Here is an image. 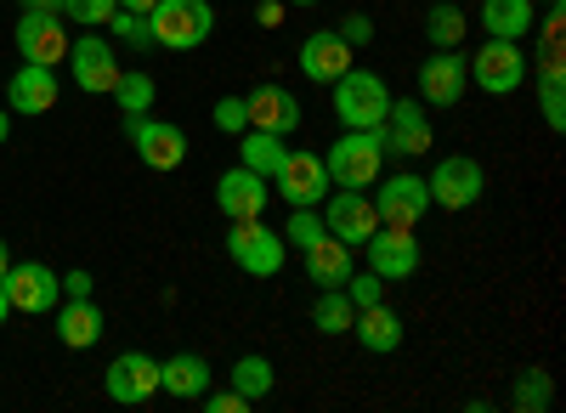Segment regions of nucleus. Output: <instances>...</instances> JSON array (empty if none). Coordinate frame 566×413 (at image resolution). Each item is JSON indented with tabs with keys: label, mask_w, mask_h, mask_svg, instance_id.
Masks as SVG:
<instances>
[{
	"label": "nucleus",
	"mask_w": 566,
	"mask_h": 413,
	"mask_svg": "<svg viewBox=\"0 0 566 413\" xmlns=\"http://www.w3.org/2000/svg\"><path fill=\"white\" fill-rule=\"evenodd\" d=\"M63 295H69V300H85V295H91V272H69V278H63Z\"/></svg>",
	"instance_id": "44"
},
{
	"label": "nucleus",
	"mask_w": 566,
	"mask_h": 413,
	"mask_svg": "<svg viewBox=\"0 0 566 413\" xmlns=\"http://www.w3.org/2000/svg\"><path fill=\"white\" fill-rule=\"evenodd\" d=\"M114 12H119V0H63V18L69 23H91V29L108 23Z\"/></svg>",
	"instance_id": "37"
},
{
	"label": "nucleus",
	"mask_w": 566,
	"mask_h": 413,
	"mask_svg": "<svg viewBox=\"0 0 566 413\" xmlns=\"http://www.w3.org/2000/svg\"><path fill=\"white\" fill-rule=\"evenodd\" d=\"M108 29H114L125 45H136V52H148V45H154V29H148V18H142V12H125V7H119V12L108 18Z\"/></svg>",
	"instance_id": "35"
},
{
	"label": "nucleus",
	"mask_w": 566,
	"mask_h": 413,
	"mask_svg": "<svg viewBox=\"0 0 566 413\" xmlns=\"http://www.w3.org/2000/svg\"><path fill=\"white\" fill-rule=\"evenodd\" d=\"M12 40H18V57L23 63H40V68H57L69 57V23L52 18V12H23L18 29H12Z\"/></svg>",
	"instance_id": "12"
},
{
	"label": "nucleus",
	"mask_w": 566,
	"mask_h": 413,
	"mask_svg": "<svg viewBox=\"0 0 566 413\" xmlns=\"http://www.w3.org/2000/svg\"><path fill=\"white\" fill-rule=\"evenodd\" d=\"M7 317H12V300H7V289H0V324H7Z\"/></svg>",
	"instance_id": "49"
},
{
	"label": "nucleus",
	"mask_w": 566,
	"mask_h": 413,
	"mask_svg": "<svg viewBox=\"0 0 566 413\" xmlns=\"http://www.w3.org/2000/svg\"><path fill=\"white\" fill-rule=\"evenodd\" d=\"M119 7H125V12H142V18H148V12L159 7V0H119Z\"/></svg>",
	"instance_id": "46"
},
{
	"label": "nucleus",
	"mask_w": 566,
	"mask_h": 413,
	"mask_svg": "<svg viewBox=\"0 0 566 413\" xmlns=\"http://www.w3.org/2000/svg\"><path fill=\"white\" fill-rule=\"evenodd\" d=\"M464 63H470V85H482L488 97H510V91H522V80H527L522 40H493V34H488Z\"/></svg>",
	"instance_id": "5"
},
{
	"label": "nucleus",
	"mask_w": 566,
	"mask_h": 413,
	"mask_svg": "<svg viewBox=\"0 0 566 413\" xmlns=\"http://www.w3.org/2000/svg\"><path fill=\"white\" fill-rule=\"evenodd\" d=\"M560 29H566V7H560V0H549V12H544L538 34H544V40H560Z\"/></svg>",
	"instance_id": "42"
},
{
	"label": "nucleus",
	"mask_w": 566,
	"mask_h": 413,
	"mask_svg": "<svg viewBox=\"0 0 566 413\" xmlns=\"http://www.w3.org/2000/svg\"><path fill=\"white\" fill-rule=\"evenodd\" d=\"M374 210H380V226H413L424 221V210H431V193H424V176L413 170H397L380 181V193H374Z\"/></svg>",
	"instance_id": "11"
},
{
	"label": "nucleus",
	"mask_w": 566,
	"mask_h": 413,
	"mask_svg": "<svg viewBox=\"0 0 566 413\" xmlns=\"http://www.w3.org/2000/svg\"><path fill=\"white\" fill-rule=\"evenodd\" d=\"M7 108L12 114H52L57 108V74L40 63H23L7 85Z\"/></svg>",
	"instance_id": "21"
},
{
	"label": "nucleus",
	"mask_w": 566,
	"mask_h": 413,
	"mask_svg": "<svg viewBox=\"0 0 566 413\" xmlns=\"http://www.w3.org/2000/svg\"><path fill=\"white\" fill-rule=\"evenodd\" d=\"M159 391H170L181 402H199L210 391V362L199 351H176L170 362H159Z\"/></svg>",
	"instance_id": "22"
},
{
	"label": "nucleus",
	"mask_w": 566,
	"mask_h": 413,
	"mask_svg": "<svg viewBox=\"0 0 566 413\" xmlns=\"http://www.w3.org/2000/svg\"><path fill=\"white\" fill-rule=\"evenodd\" d=\"M108 97L119 103V114H148L159 91H154V80H148V74H136V68H119V80H114V91H108Z\"/></svg>",
	"instance_id": "29"
},
{
	"label": "nucleus",
	"mask_w": 566,
	"mask_h": 413,
	"mask_svg": "<svg viewBox=\"0 0 566 413\" xmlns=\"http://www.w3.org/2000/svg\"><path fill=\"white\" fill-rule=\"evenodd\" d=\"M346 295H352L357 311H363V306H380V300H386V278H380V272H352Z\"/></svg>",
	"instance_id": "36"
},
{
	"label": "nucleus",
	"mask_w": 566,
	"mask_h": 413,
	"mask_svg": "<svg viewBox=\"0 0 566 413\" xmlns=\"http://www.w3.org/2000/svg\"><path fill=\"white\" fill-rule=\"evenodd\" d=\"M363 255H368V272H380L386 284H402V278L419 272V239L408 233V226H374Z\"/></svg>",
	"instance_id": "13"
},
{
	"label": "nucleus",
	"mask_w": 566,
	"mask_h": 413,
	"mask_svg": "<svg viewBox=\"0 0 566 413\" xmlns=\"http://www.w3.org/2000/svg\"><path fill=\"white\" fill-rule=\"evenodd\" d=\"M255 23H261V29H277V23H283V0H261V7H255Z\"/></svg>",
	"instance_id": "43"
},
{
	"label": "nucleus",
	"mask_w": 566,
	"mask_h": 413,
	"mask_svg": "<svg viewBox=\"0 0 566 413\" xmlns=\"http://www.w3.org/2000/svg\"><path fill=\"white\" fill-rule=\"evenodd\" d=\"M533 63H538V74H566V63H560V40H544V34H538Z\"/></svg>",
	"instance_id": "41"
},
{
	"label": "nucleus",
	"mask_w": 566,
	"mask_h": 413,
	"mask_svg": "<svg viewBox=\"0 0 566 413\" xmlns=\"http://www.w3.org/2000/svg\"><path fill=\"white\" fill-rule=\"evenodd\" d=\"M346 68H352V45H346L335 29H317V34L301 40V74H306V80L335 85Z\"/></svg>",
	"instance_id": "20"
},
{
	"label": "nucleus",
	"mask_w": 566,
	"mask_h": 413,
	"mask_svg": "<svg viewBox=\"0 0 566 413\" xmlns=\"http://www.w3.org/2000/svg\"><path fill=\"white\" fill-rule=\"evenodd\" d=\"M148 29H154V45L165 52H193L216 34V7L210 0H159L148 12Z\"/></svg>",
	"instance_id": "2"
},
{
	"label": "nucleus",
	"mask_w": 566,
	"mask_h": 413,
	"mask_svg": "<svg viewBox=\"0 0 566 413\" xmlns=\"http://www.w3.org/2000/svg\"><path fill=\"white\" fill-rule=\"evenodd\" d=\"M244 114L255 130H272V136H290L306 114H301V97L290 85H255L250 97H244Z\"/></svg>",
	"instance_id": "19"
},
{
	"label": "nucleus",
	"mask_w": 566,
	"mask_h": 413,
	"mask_svg": "<svg viewBox=\"0 0 566 413\" xmlns=\"http://www.w3.org/2000/svg\"><path fill=\"white\" fill-rule=\"evenodd\" d=\"M108 396L125 402V407H142V402H154L159 396V362L148 351H125L108 362V374H103Z\"/></svg>",
	"instance_id": "17"
},
{
	"label": "nucleus",
	"mask_w": 566,
	"mask_h": 413,
	"mask_svg": "<svg viewBox=\"0 0 566 413\" xmlns=\"http://www.w3.org/2000/svg\"><path fill=\"white\" fill-rule=\"evenodd\" d=\"M352 244H340V239H317L312 250H306V278L317 284V289H346V278H352Z\"/></svg>",
	"instance_id": "23"
},
{
	"label": "nucleus",
	"mask_w": 566,
	"mask_h": 413,
	"mask_svg": "<svg viewBox=\"0 0 566 413\" xmlns=\"http://www.w3.org/2000/svg\"><path fill=\"white\" fill-rule=\"evenodd\" d=\"M549 402H555L549 369H522V380H515V407H522V413H544Z\"/></svg>",
	"instance_id": "31"
},
{
	"label": "nucleus",
	"mask_w": 566,
	"mask_h": 413,
	"mask_svg": "<svg viewBox=\"0 0 566 413\" xmlns=\"http://www.w3.org/2000/svg\"><path fill=\"white\" fill-rule=\"evenodd\" d=\"M0 289H7L12 311H29V317L57 311V300H63V278L45 261H12L7 278H0Z\"/></svg>",
	"instance_id": "8"
},
{
	"label": "nucleus",
	"mask_w": 566,
	"mask_h": 413,
	"mask_svg": "<svg viewBox=\"0 0 566 413\" xmlns=\"http://www.w3.org/2000/svg\"><path fill=\"white\" fill-rule=\"evenodd\" d=\"M352 335L363 340V351L386 357V351L402 346V317H397L386 300H380V306H363V311H357V324H352Z\"/></svg>",
	"instance_id": "24"
},
{
	"label": "nucleus",
	"mask_w": 566,
	"mask_h": 413,
	"mask_svg": "<svg viewBox=\"0 0 566 413\" xmlns=\"http://www.w3.org/2000/svg\"><path fill=\"white\" fill-rule=\"evenodd\" d=\"M424 193H431V204H442V210H470L488 193V170L470 153H448V159H437L431 176H424Z\"/></svg>",
	"instance_id": "6"
},
{
	"label": "nucleus",
	"mask_w": 566,
	"mask_h": 413,
	"mask_svg": "<svg viewBox=\"0 0 566 413\" xmlns=\"http://www.w3.org/2000/svg\"><path fill=\"white\" fill-rule=\"evenodd\" d=\"M533 0H482V29L493 40H527L533 34Z\"/></svg>",
	"instance_id": "26"
},
{
	"label": "nucleus",
	"mask_w": 566,
	"mask_h": 413,
	"mask_svg": "<svg viewBox=\"0 0 566 413\" xmlns=\"http://www.w3.org/2000/svg\"><path fill=\"white\" fill-rule=\"evenodd\" d=\"M283 153H290V148H283V136H272V130H244L239 136V165H250V170H261L266 181H272V170L283 165Z\"/></svg>",
	"instance_id": "27"
},
{
	"label": "nucleus",
	"mask_w": 566,
	"mask_h": 413,
	"mask_svg": "<svg viewBox=\"0 0 566 413\" xmlns=\"http://www.w3.org/2000/svg\"><path fill=\"white\" fill-rule=\"evenodd\" d=\"M352 324H357L352 295H346V289H323L317 306H312V329H317V335H352Z\"/></svg>",
	"instance_id": "28"
},
{
	"label": "nucleus",
	"mask_w": 566,
	"mask_h": 413,
	"mask_svg": "<svg viewBox=\"0 0 566 413\" xmlns=\"http://www.w3.org/2000/svg\"><path fill=\"white\" fill-rule=\"evenodd\" d=\"M464 85H470V63L459 45H448V52H431L419 68V103L424 108H453L464 97Z\"/></svg>",
	"instance_id": "14"
},
{
	"label": "nucleus",
	"mask_w": 566,
	"mask_h": 413,
	"mask_svg": "<svg viewBox=\"0 0 566 413\" xmlns=\"http://www.w3.org/2000/svg\"><path fill=\"white\" fill-rule=\"evenodd\" d=\"M538 114L549 130H566V74H538Z\"/></svg>",
	"instance_id": "33"
},
{
	"label": "nucleus",
	"mask_w": 566,
	"mask_h": 413,
	"mask_svg": "<svg viewBox=\"0 0 566 413\" xmlns=\"http://www.w3.org/2000/svg\"><path fill=\"white\" fill-rule=\"evenodd\" d=\"M199 402H205V413H244L250 407V396H239V391H205Z\"/></svg>",
	"instance_id": "40"
},
{
	"label": "nucleus",
	"mask_w": 566,
	"mask_h": 413,
	"mask_svg": "<svg viewBox=\"0 0 566 413\" xmlns=\"http://www.w3.org/2000/svg\"><path fill=\"white\" fill-rule=\"evenodd\" d=\"M290 7H317V0H290Z\"/></svg>",
	"instance_id": "50"
},
{
	"label": "nucleus",
	"mask_w": 566,
	"mask_h": 413,
	"mask_svg": "<svg viewBox=\"0 0 566 413\" xmlns=\"http://www.w3.org/2000/svg\"><path fill=\"white\" fill-rule=\"evenodd\" d=\"M323 226H328V239H340L352 250H363L374 239V226H380V210H374V199L363 188H340L335 199H323Z\"/></svg>",
	"instance_id": "9"
},
{
	"label": "nucleus",
	"mask_w": 566,
	"mask_h": 413,
	"mask_svg": "<svg viewBox=\"0 0 566 413\" xmlns=\"http://www.w3.org/2000/svg\"><path fill=\"white\" fill-rule=\"evenodd\" d=\"M7 136H12V114H7V108H0V142H7Z\"/></svg>",
	"instance_id": "48"
},
{
	"label": "nucleus",
	"mask_w": 566,
	"mask_h": 413,
	"mask_svg": "<svg viewBox=\"0 0 566 413\" xmlns=\"http://www.w3.org/2000/svg\"><path fill=\"white\" fill-rule=\"evenodd\" d=\"M216 204H221L227 221H250V215H261V210L272 204V188H266V176H261V170L232 165V170L216 181Z\"/></svg>",
	"instance_id": "18"
},
{
	"label": "nucleus",
	"mask_w": 566,
	"mask_h": 413,
	"mask_svg": "<svg viewBox=\"0 0 566 413\" xmlns=\"http://www.w3.org/2000/svg\"><path fill=\"white\" fill-rule=\"evenodd\" d=\"M227 255L239 272H250V278H277V272L290 266V244H283V233H272L261 215L227 226Z\"/></svg>",
	"instance_id": "1"
},
{
	"label": "nucleus",
	"mask_w": 566,
	"mask_h": 413,
	"mask_svg": "<svg viewBox=\"0 0 566 413\" xmlns=\"http://www.w3.org/2000/svg\"><path fill=\"white\" fill-rule=\"evenodd\" d=\"M57 340H63L69 351H91V346L103 340V311L91 306V295L57 306Z\"/></svg>",
	"instance_id": "25"
},
{
	"label": "nucleus",
	"mask_w": 566,
	"mask_h": 413,
	"mask_svg": "<svg viewBox=\"0 0 566 413\" xmlns=\"http://www.w3.org/2000/svg\"><path fill=\"white\" fill-rule=\"evenodd\" d=\"M7 266H12V250H7V239H0V278H7Z\"/></svg>",
	"instance_id": "47"
},
{
	"label": "nucleus",
	"mask_w": 566,
	"mask_h": 413,
	"mask_svg": "<svg viewBox=\"0 0 566 413\" xmlns=\"http://www.w3.org/2000/svg\"><path fill=\"white\" fill-rule=\"evenodd\" d=\"M125 136L136 142V159L148 170H176L187 159V136L170 119H148V114H125Z\"/></svg>",
	"instance_id": "10"
},
{
	"label": "nucleus",
	"mask_w": 566,
	"mask_h": 413,
	"mask_svg": "<svg viewBox=\"0 0 566 413\" xmlns=\"http://www.w3.org/2000/svg\"><path fill=\"white\" fill-rule=\"evenodd\" d=\"M323 233H328V226H323V215H317L312 204H301V210L290 215V226H283V244H290V250H312Z\"/></svg>",
	"instance_id": "34"
},
{
	"label": "nucleus",
	"mask_w": 566,
	"mask_h": 413,
	"mask_svg": "<svg viewBox=\"0 0 566 413\" xmlns=\"http://www.w3.org/2000/svg\"><path fill=\"white\" fill-rule=\"evenodd\" d=\"M216 130H232V136H244V130H250L244 97H221V103H216Z\"/></svg>",
	"instance_id": "38"
},
{
	"label": "nucleus",
	"mask_w": 566,
	"mask_h": 413,
	"mask_svg": "<svg viewBox=\"0 0 566 413\" xmlns=\"http://www.w3.org/2000/svg\"><path fill=\"white\" fill-rule=\"evenodd\" d=\"M374 130H380L386 159H419V153H431V114H424V103H413V97H397Z\"/></svg>",
	"instance_id": "7"
},
{
	"label": "nucleus",
	"mask_w": 566,
	"mask_h": 413,
	"mask_svg": "<svg viewBox=\"0 0 566 413\" xmlns=\"http://www.w3.org/2000/svg\"><path fill=\"white\" fill-rule=\"evenodd\" d=\"M63 63L74 68V85H80V91H91V97H108L114 80H119V57H114V45H108V40H97V34L69 40V57H63Z\"/></svg>",
	"instance_id": "15"
},
{
	"label": "nucleus",
	"mask_w": 566,
	"mask_h": 413,
	"mask_svg": "<svg viewBox=\"0 0 566 413\" xmlns=\"http://www.w3.org/2000/svg\"><path fill=\"white\" fill-rule=\"evenodd\" d=\"M232 391H239V396H250V402H261L266 391H272V362L266 357H239V362H232Z\"/></svg>",
	"instance_id": "30"
},
{
	"label": "nucleus",
	"mask_w": 566,
	"mask_h": 413,
	"mask_svg": "<svg viewBox=\"0 0 566 413\" xmlns=\"http://www.w3.org/2000/svg\"><path fill=\"white\" fill-rule=\"evenodd\" d=\"M335 34H340L346 45H368V40H374V18H368V12H346V18L335 23Z\"/></svg>",
	"instance_id": "39"
},
{
	"label": "nucleus",
	"mask_w": 566,
	"mask_h": 413,
	"mask_svg": "<svg viewBox=\"0 0 566 413\" xmlns=\"http://www.w3.org/2000/svg\"><path fill=\"white\" fill-rule=\"evenodd\" d=\"M277 181V199L283 204H323L328 199V170H323V153H283V165L272 170Z\"/></svg>",
	"instance_id": "16"
},
{
	"label": "nucleus",
	"mask_w": 566,
	"mask_h": 413,
	"mask_svg": "<svg viewBox=\"0 0 566 413\" xmlns=\"http://www.w3.org/2000/svg\"><path fill=\"white\" fill-rule=\"evenodd\" d=\"M323 170H328V188H368V181H380V170H386L380 130H346L323 153Z\"/></svg>",
	"instance_id": "3"
},
{
	"label": "nucleus",
	"mask_w": 566,
	"mask_h": 413,
	"mask_svg": "<svg viewBox=\"0 0 566 413\" xmlns=\"http://www.w3.org/2000/svg\"><path fill=\"white\" fill-rule=\"evenodd\" d=\"M23 12H52V18H63V0H23Z\"/></svg>",
	"instance_id": "45"
},
{
	"label": "nucleus",
	"mask_w": 566,
	"mask_h": 413,
	"mask_svg": "<svg viewBox=\"0 0 566 413\" xmlns=\"http://www.w3.org/2000/svg\"><path fill=\"white\" fill-rule=\"evenodd\" d=\"M328 91H335V114H340L346 130H374L391 108V85L380 74H368V68H346Z\"/></svg>",
	"instance_id": "4"
},
{
	"label": "nucleus",
	"mask_w": 566,
	"mask_h": 413,
	"mask_svg": "<svg viewBox=\"0 0 566 413\" xmlns=\"http://www.w3.org/2000/svg\"><path fill=\"white\" fill-rule=\"evenodd\" d=\"M464 12L459 7H448V0H442V7H431V18H424V34H431V45H437V52H448V45H459L464 40Z\"/></svg>",
	"instance_id": "32"
}]
</instances>
